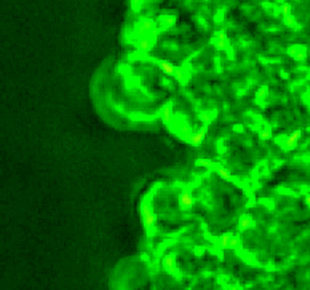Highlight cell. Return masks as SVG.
Returning <instances> with one entry per match:
<instances>
[{"label": "cell", "instance_id": "obj_1", "mask_svg": "<svg viewBox=\"0 0 310 290\" xmlns=\"http://www.w3.org/2000/svg\"><path fill=\"white\" fill-rule=\"evenodd\" d=\"M156 25H157V24L155 23V20L154 19H152V18L144 19L139 25L135 29V31H134V36H135V39L138 40V39H141V38L146 36L151 31L154 29Z\"/></svg>", "mask_w": 310, "mask_h": 290}, {"label": "cell", "instance_id": "obj_2", "mask_svg": "<svg viewBox=\"0 0 310 290\" xmlns=\"http://www.w3.org/2000/svg\"><path fill=\"white\" fill-rule=\"evenodd\" d=\"M155 43H156V39H153V38H151L148 35H146V36H144L141 39H138L135 42V48L138 51H141L144 53H147L148 51H151L153 49Z\"/></svg>", "mask_w": 310, "mask_h": 290}, {"label": "cell", "instance_id": "obj_3", "mask_svg": "<svg viewBox=\"0 0 310 290\" xmlns=\"http://www.w3.org/2000/svg\"><path fill=\"white\" fill-rule=\"evenodd\" d=\"M158 20H160V25L163 27V30H171L175 25L177 17L174 15H171V14L167 13V14H163V15L160 16Z\"/></svg>", "mask_w": 310, "mask_h": 290}, {"label": "cell", "instance_id": "obj_4", "mask_svg": "<svg viewBox=\"0 0 310 290\" xmlns=\"http://www.w3.org/2000/svg\"><path fill=\"white\" fill-rule=\"evenodd\" d=\"M205 128H203V129H201L199 132H197V133H195V134H191L190 136H189V142L192 144V145H198V144H201L203 142V139H204V137H205Z\"/></svg>", "mask_w": 310, "mask_h": 290}, {"label": "cell", "instance_id": "obj_5", "mask_svg": "<svg viewBox=\"0 0 310 290\" xmlns=\"http://www.w3.org/2000/svg\"><path fill=\"white\" fill-rule=\"evenodd\" d=\"M162 117H163V120L167 124H170L172 120V112H171V108L169 106H165L163 108V111H162Z\"/></svg>", "mask_w": 310, "mask_h": 290}, {"label": "cell", "instance_id": "obj_6", "mask_svg": "<svg viewBox=\"0 0 310 290\" xmlns=\"http://www.w3.org/2000/svg\"><path fill=\"white\" fill-rule=\"evenodd\" d=\"M144 0H130V8L133 13H137L139 12L143 7Z\"/></svg>", "mask_w": 310, "mask_h": 290}, {"label": "cell", "instance_id": "obj_7", "mask_svg": "<svg viewBox=\"0 0 310 290\" xmlns=\"http://www.w3.org/2000/svg\"><path fill=\"white\" fill-rule=\"evenodd\" d=\"M173 76H174V78H175L177 82H179V83H184V82H185V70H184L182 68H177V69L174 70Z\"/></svg>", "mask_w": 310, "mask_h": 290}, {"label": "cell", "instance_id": "obj_8", "mask_svg": "<svg viewBox=\"0 0 310 290\" xmlns=\"http://www.w3.org/2000/svg\"><path fill=\"white\" fill-rule=\"evenodd\" d=\"M199 120L204 124V125H209L212 122V115L207 111H204L199 115Z\"/></svg>", "mask_w": 310, "mask_h": 290}, {"label": "cell", "instance_id": "obj_9", "mask_svg": "<svg viewBox=\"0 0 310 290\" xmlns=\"http://www.w3.org/2000/svg\"><path fill=\"white\" fill-rule=\"evenodd\" d=\"M161 67H162V69L164 70V73L165 74H168V75H173L174 74V68L171 66V63H169L168 61H162L161 62Z\"/></svg>", "mask_w": 310, "mask_h": 290}, {"label": "cell", "instance_id": "obj_10", "mask_svg": "<svg viewBox=\"0 0 310 290\" xmlns=\"http://www.w3.org/2000/svg\"><path fill=\"white\" fill-rule=\"evenodd\" d=\"M145 226H146V228L147 229H150V228H152L153 227V224L155 223V216H154V214L152 213H148V214H146L145 216Z\"/></svg>", "mask_w": 310, "mask_h": 290}, {"label": "cell", "instance_id": "obj_11", "mask_svg": "<svg viewBox=\"0 0 310 290\" xmlns=\"http://www.w3.org/2000/svg\"><path fill=\"white\" fill-rule=\"evenodd\" d=\"M162 31H163V27H162L161 25H158V24H157V25H156L154 29L151 31V32H150L147 35H148V36H151V38H153V39H157V38L161 35Z\"/></svg>", "mask_w": 310, "mask_h": 290}, {"label": "cell", "instance_id": "obj_12", "mask_svg": "<svg viewBox=\"0 0 310 290\" xmlns=\"http://www.w3.org/2000/svg\"><path fill=\"white\" fill-rule=\"evenodd\" d=\"M181 203L184 206H190L192 204V197L188 193H184L181 195Z\"/></svg>", "mask_w": 310, "mask_h": 290}, {"label": "cell", "instance_id": "obj_13", "mask_svg": "<svg viewBox=\"0 0 310 290\" xmlns=\"http://www.w3.org/2000/svg\"><path fill=\"white\" fill-rule=\"evenodd\" d=\"M180 134L182 136H185L186 138H189V136L191 135V128L188 125H186V124L181 125V127H180Z\"/></svg>", "mask_w": 310, "mask_h": 290}, {"label": "cell", "instance_id": "obj_14", "mask_svg": "<svg viewBox=\"0 0 310 290\" xmlns=\"http://www.w3.org/2000/svg\"><path fill=\"white\" fill-rule=\"evenodd\" d=\"M217 172H218V175H220L222 178H224V179H231L230 173L223 168V167H218V168H217Z\"/></svg>", "mask_w": 310, "mask_h": 290}, {"label": "cell", "instance_id": "obj_15", "mask_svg": "<svg viewBox=\"0 0 310 290\" xmlns=\"http://www.w3.org/2000/svg\"><path fill=\"white\" fill-rule=\"evenodd\" d=\"M197 163H198L201 167H204V168H209V167L213 166L212 162H209L207 159H198V160H197Z\"/></svg>", "mask_w": 310, "mask_h": 290}, {"label": "cell", "instance_id": "obj_16", "mask_svg": "<svg viewBox=\"0 0 310 290\" xmlns=\"http://www.w3.org/2000/svg\"><path fill=\"white\" fill-rule=\"evenodd\" d=\"M230 239H231V237H230L229 235H224V236H222V238H221V246H222L223 248L228 247Z\"/></svg>", "mask_w": 310, "mask_h": 290}, {"label": "cell", "instance_id": "obj_17", "mask_svg": "<svg viewBox=\"0 0 310 290\" xmlns=\"http://www.w3.org/2000/svg\"><path fill=\"white\" fill-rule=\"evenodd\" d=\"M164 262H165V265H167L168 269H171V267L174 266V265H173V264H174V259H173V256H171V255H168V256L165 257Z\"/></svg>", "mask_w": 310, "mask_h": 290}, {"label": "cell", "instance_id": "obj_18", "mask_svg": "<svg viewBox=\"0 0 310 290\" xmlns=\"http://www.w3.org/2000/svg\"><path fill=\"white\" fill-rule=\"evenodd\" d=\"M152 211H151V206L148 205V204H146V203H144L143 205H141V214L145 216L146 214H148V213H151Z\"/></svg>", "mask_w": 310, "mask_h": 290}, {"label": "cell", "instance_id": "obj_19", "mask_svg": "<svg viewBox=\"0 0 310 290\" xmlns=\"http://www.w3.org/2000/svg\"><path fill=\"white\" fill-rule=\"evenodd\" d=\"M216 46L218 49H226V43H225V40H217L216 41Z\"/></svg>", "mask_w": 310, "mask_h": 290}, {"label": "cell", "instance_id": "obj_20", "mask_svg": "<svg viewBox=\"0 0 310 290\" xmlns=\"http://www.w3.org/2000/svg\"><path fill=\"white\" fill-rule=\"evenodd\" d=\"M240 226H241L242 228H247V227L250 226V220H249V219H242V220L240 221Z\"/></svg>", "mask_w": 310, "mask_h": 290}, {"label": "cell", "instance_id": "obj_21", "mask_svg": "<svg viewBox=\"0 0 310 290\" xmlns=\"http://www.w3.org/2000/svg\"><path fill=\"white\" fill-rule=\"evenodd\" d=\"M238 243H239L238 238H231L230 242H229V246H230V247H235V246L238 245Z\"/></svg>", "mask_w": 310, "mask_h": 290}, {"label": "cell", "instance_id": "obj_22", "mask_svg": "<svg viewBox=\"0 0 310 290\" xmlns=\"http://www.w3.org/2000/svg\"><path fill=\"white\" fill-rule=\"evenodd\" d=\"M217 40H225V34L223 32H218L217 33Z\"/></svg>", "mask_w": 310, "mask_h": 290}]
</instances>
